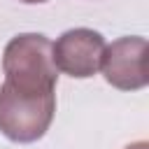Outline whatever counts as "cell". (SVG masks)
I'll use <instances>...</instances> for the list:
<instances>
[{
    "instance_id": "cell-1",
    "label": "cell",
    "mask_w": 149,
    "mask_h": 149,
    "mask_svg": "<svg viewBox=\"0 0 149 149\" xmlns=\"http://www.w3.org/2000/svg\"><path fill=\"white\" fill-rule=\"evenodd\" d=\"M5 84L21 93L56 91L58 68L54 63L51 42L42 33H23L7 42L2 51Z\"/></svg>"
},
{
    "instance_id": "cell-2",
    "label": "cell",
    "mask_w": 149,
    "mask_h": 149,
    "mask_svg": "<svg viewBox=\"0 0 149 149\" xmlns=\"http://www.w3.org/2000/svg\"><path fill=\"white\" fill-rule=\"evenodd\" d=\"M56 91L51 93H21L2 81L0 86V133L16 142L30 144L44 137L54 121Z\"/></svg>"
},
{
    "instance_id": "cell-3",
    "label": "cell",
    "mask_w": 149,
    "mask_h": 149,
    "mask_svg": "<svg viewBox=\"0 0 149 149\" xmlns=\"http://www.w3.org/2000/svg\"><path fill=\"white\" fill-rule=\"evenodd\" d=\"M105 47H107L105 37L98 30L72 28V30H65L51 44V54H54V63L61 72H65L74 79H86L100 70Z\"/></svg>"
},
{
    "instance_id": "cell-4",
    "label": "cell",
    "mask_w": 149,
    "mask_h": 149,
    "mask_svg": "<svg viewBox=\"0 0 149 149\" xmlns=\"http://www.w3.org/2000/svg\"><path fill=\"white\" fill-rule=\"evenodd\" d=\"M147 40L140 35L133 37H119L112 44L105 47L100 70L107 84H112L119 91H140L147 86Z\"/></svg>"
},
{
    "instance_id": "cell-5",
    "label": "cell",
    "mask_w": 149,
    "mask_h": 149,
    "mask_svg": "<svg viewBox=\"0 0 149 149\" xmlns=\"http://www.w3.org/2000/svg\"><path fill=\"white\" fill-rule=\"evenodd\" d=\"M123 149H149V144H147L144 140H140V142H133V144H128V147H123Z\"/></svg>"
},
{
    "instance_id": "cell-6",
    "label": "cell",
    "mask_w": 149,
    "mask_h": 149,
    "mask_svg": "<svg viewBox=\"0 0 149 149\" xmlns=\"http://www.w3.org/2000/svg\"><path fill=\"white\" fill-rule=\"evenodd\" d=\"M21 2H26V5H37V2H47V0H21Z\"/></svg>"
}]
</instances>
